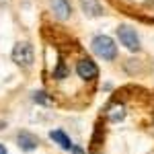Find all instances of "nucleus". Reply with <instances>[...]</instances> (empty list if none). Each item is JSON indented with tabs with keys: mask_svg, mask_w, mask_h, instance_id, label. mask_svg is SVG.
I'll return each instance as SVG.
<instances>
[{
	"mask_svg": "<svg viewBox=\"0 0 154 154\" xmlns=\"http://www.w3.org/2000/svg\"><path fill=\"white\" fill-rule=\"evenodd\" d=\"M91 48H93V51L99 58L109 60V62L115 60V56H117V45H115V41L109 35H97L93 39V43H91Z\"/></svg>",
	"mask_w": 154,
	"mask_h": 154,
	"instance_id": "nucleus-1",
	"label": "nucleus"
},
{
	"mask_svg": "<svg viewBox=\"0 0 154 154\" xmlns=\"http://www.w3.org/2000/svg\"><path fill=\"white\" fill-rule=\"evenodd\" d=\"M33 60H35V54H33V45L27 43V41H21L12 48V62L21 68H31L33 66Z\"/></svg>",
	"mask_w": 154,
	"mask_h": 154,
	"instance_id": "nucleus-2",
	"label": "nucleus"
},
{
	"mask_svg": "<svg viewBox=\"0 0 154 154\" xmlns=\"http://www.w3.org/2000/svg\"><path fill=\"white\" fill-rule=\"evenodd\" d=\"M117 37L121 41V45H125L130 51H138L140 49V37L136 33V29H131L128 25H121L117 29Z\"/></svg>",
	"mask_w": 154,
	"mask_h": 154,
	"instance_id": "nucleus-3",
	"label": "nucleus"
},
{
	"mask_svg": "<svg viewBox=\"0 0 154 154\" xmlns=\"http://www.w3.org/2000/svg\"><path fill=\"white\" fill-rule=\"evenodd\" d=\"M76 74L82 78V80H95L99 76V68L91 58H82L76 64Z\"/></svg>",
	"mask_w": 154,
	"mask_h": 154,
	"instance_id": "nucleus-4",
	"label": "nucleus"
},
{
	"mask_svg": "<svg viewBox=\"0 0 154 154\" xmlns=\"http://www.w3.org/2000/svg\"><path fill=\"white\" fill-rule=\"evenodd\" d=\"M49 6H51V12H54V17L60 19V21H66V19H70L72 14V6L68 0H49Z\"/></svg>",
	"mask_w": 154,
	"mask_h": 154,
	"instance_id": "nucleus-5",
	"label": "nucleus"
},
{
	"mask_svg": "<svg viewBox=\"0 0 154 154\" xmlns=\"http://www.w3.org/2000/svg\"><path fill=\"white\" fill-rule=\"evenodd\" d=\"M17 142H19V146H21V150H25V152H33L37 146H39L37 136H33L31 131H19Z\"/></svg>",
	"mask_w": 154,
	"mask_h": 154,
	"instance_id": "nucleus-6",
	"label": "nucleus"
},
{
	"mask_svg": "<svg viewBox=\"0 0 154 154\" xmlns=\"http://www.w3.org/2000/svg\"><path fill=\"white\" fill-rule=\"evenodd\" d=\"M80 8L86 17H91V19H97V17H101L103 14V4L99 2V0H80Z\"/></svg>",
	"mask_w": 154,
	"mask_h": 154,
	"instance_id": "nucleus-7",
	"label": "nucleus"
},
{
	"mask_svg": "<svg viewBox=\"0 0 154 154\" xmlns=\"http://www.w3.org/2000/svg\"><path fill=\"white\" fill-rule=\"evenodd\" d=\"M105 113H107V117H109V121L119 123V121L125 119V107H123V103H111V105H107Z\"/></svg>",
	"mask_w": 154,
	"mask_h": 154,
	"instance_id": "nucleus-8",
	"label": "nucleus"
},
{
	"mask_svg": "<svg viewBox=\"0 0 154 154\" xmlns=\"http://www.w3.org/2000/svg\"><path fill=\"white\" fill-rule=\"evenodd\" d=\"M49 138L54 140V142L58 144L62 150H72L74 148V144H72V140L64 134L62 130H54V131H49Z\"/></svg>",
	"mask_w": 154,
	"mask_h": 154,
	"instance_id": "nucleus-9",
	"label": "nucleus"
},
{
	"mask_svg": "<svg viewBox=\"0 0 154 154\" xmlns=\"http://www.w3.org/2000/svg\"><path fill=\"white\" fill-rule=\"evenodd\" d=\"M54 78H58V80H64V78H68V68H66V64H64V62H60L58 68L54 70Z\"/></svg>",
	"mask_w": 154,
	"mask_h": 154,
	"instance_id": "nucleus-10",
	"label": "nucleus"
},
{
	"mask_svg": "<svg viewBox=\"0 0 154 154\" xmlns=\"http://www.w3.org/2000/svg\"><path fill=\"white\" fill-rule=\"evenodd\" d=\"M33 101L39 103V105H49V103H51V99L48 97V93H43V91L35 93V95H33Z\"/></svg>",
	"mask_w": 154,
	"mask_h": 154,
	"instance_id": "nucleus-11",
	"label": "nucleus"
},
{
	"mask_svg": "<svg viewBox=\"0 0 154 154\" xmlns=\"http://www.w3.org/2000/svg\"><path fill=\"white\" fill-rule=\"evenodd\" d=\"M72 152H74V154H82V150H80V148H76V146H74V148H72Z\"/></svg>",
	"mask_w": 154,
	"mask_h": 154,
	"instance_id": "nucleus-12",
	"label": "nucleus"
},
{
	"mask_svg": "<svg viewBox=\"0 0 154 154\" xmlns=\"http://www.w3.org/2000/svg\"><path fill=\"white\" fill-rule=\"evenodd\" d=\"M0 154H8V152H6V148H4L2 144H0Z\"/></svg>",
	"mask_w": 154,
	"mask_h": 154,
	"instance_id": "nucleus-13",
	"label": "nucleus"
},
{
	"mask_svg": "<svg viewBox=\"0 0 154 154\" xmlns=\"http://www.w3.org/2000/svg\"><path fill=\"white\" fill-rule=\"evenodd\" d=\"M2 4H6V0H0V6H2Z\"/></svg>",
	"mask_w": 154,
	"mask_h": 154,
	"instance_id": "nucleus-14",
	"label": "nucleus"
},
{
	"mask_svg": "<svg viewBox=\"0 0 154 154\" xmlns=\"http://www.w3.org/2000/svg\"><path fill=\"white\" fill-rule=\"evenodd\" d=\"M2 128H4V123H2V121H0V130H2Z\"/></svg>",
	"mask_w": 154,
	"mask_h": 154,
	"instance_id": "nucleus-15",
	"label": "nucleus"
}]
</instances>
